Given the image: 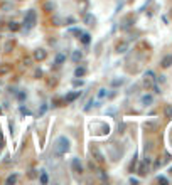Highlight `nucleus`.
Listing matches in <instances>:
<instances>
[{
    "instance_id": "obj_10",
    "label": "nucleus",
    "mask_w": 172,
    "mask_h": 185,
    "mask_svg": "<svg viewBox=\"0 0 172 185\" xmlns=\"http://www.w3.org/2000/svg\"><path fill=\"white\" fill-rule=\"evenodd\" d=\"M84 74H86V67H76V71H74L76 77H83Z\"/></svg>"
},
{
    "instance_id": "obj_4",
    "label": "nucleus",
    "mask_w": 172,
    "mask_h": 185,
    "mask_svg": "<svg viewBox=\"0 0 172 185\" xmlns=\"http://www.w3.org/2000/svg\"><path fill=\"white\" fill-rule=\"evenodd\" d=\"M140 103H142L143 106H150L153 103V96L152 94H143V96L140 98Z\"/></svg>"
},
{
    "instance_id": "obj_24",
    "label": "nucleus",
    "mask_w": 172,
    "mask_h": 185,
    "mask_svg": "<svg viewBox=\"0 0 172 185\" xmlns=\"http://www.w3.org/2000/svg\"><path fill=\"white\" fill-rule=\"evenodd\" d=\"M3 147V136H2V133H0V148Z\"/></svg>"
},
{
    "instance_id": "obj_3",
    "label": "nucleus",
    "mask_w": 172,
    "mask_h": 185,
    "mask_svg": "<svg viewBox=\"0 0 172 185\" xmlns=\"http://www.w3.org/2000/svg\"><path fill=\"white\" fill-rule=\"evenodd\" d=\"M79 96H81V91H73V92H69V94H66L64 101H66V103H73V101L78 99Z\"/></svg>"
},
{
    "instance_id": "obj_5",
    "label": "nucleus",
    "mask_w": 172,
    "mask_h": 185,
    "mask_svg": "<svg viewBox=\"0 0 172 185\" xmlns=\"http://www.w3.org/2000/svg\"><path fill=\"white\" fill-rule=\"evenodd\" d=\"M46 57H47V52H46L44 49H37V51L34 52V59H36V61H44Z\"/></svg>"
},
{
    "instance_id": "obj_7",
    "label": "nucleus",
    "mask_w": 172,
    "mask_h": 185,
    "mask_svg": "<svg viewBox=\"0 0 172 185\" xmlns=\"http://www.w3.org/2000/svg\"><path fill=\"white\" fill-rule=\"evenodd\" d=\"M160 66H162V67H171V66H172V54L165 56V57L162 59V62H160Z\"/></svg>"
},
{
    "instance_id": "obj_11",
    "label": "nucleus",
    "mask_w": 172,
    "mask_h": 185,
    "mask_svg": "<svg viewBox=\"0 0 172 185\" xmlns=\"http://www.w3.org/2000/svg\"><path fill=\"white\" fill-rule=\"evenodd\" d=\"M64 61H66V56L64 54H57L56 56V66H61Z\"/></svg>"
},
{
    "instance_id": "obj_2",
    "label": "nucleus",
    "mask_w": 172,
    "mask_h": 185,
    "mask_svg": "<svg viewBox=\"0 0 172 185\" xmlns=\"http://www.w3.org/2000/svg\"><path fill=\"white\" fill-rule=\"evenodd\" d=\"M36 22H37V14H36L34 9H31V10L25 14V17H24V27L29 30V29H32V27L36 25Z\"/></svg>"
},
{
    "instance_id": "obj_12",
    "label": "nucleus",
    "mask_w": 172,
    "mask_h": 185,
    "mask_svg": "<svg viewBox=\"0 0 172 185\" xmlns=\"http://www.w3.org/2000/svg\"><path fill=\"white\" fill-rule=\"evenodd\" d=\"M81 57H83V54H81L79 51H74V52H73V62H79Z\"/></svg>"
},
{
    "instance_id": "obj_16",
    "label": "nucleus",
    "mask_w": 172,
    "mask_h": 185,
    "mask_svg": "<svg viewBox=\"0 0 172 185\" xmlns=\"http://www.w3.org/2000/svg\"><path fill=\"white\" fill-rule=\"evenodd\" d=\"M106 94H108V92H106V89H100V91H98V98H100V99H103V98H106Z\"/></svg>"
},
{
    "instance_id": "obj_1",
    "label": "nucleus",
    "mask_w": 172,
    "mask_h": 185,
    "mask_svg": "<svg viewBox=\"0 0 172 185\" xmlns=\"http://www.w3.org/2000/svg\"><path fill=\"white\" fill-rule=\"evenodd\" d=\"M66 151H69V140L66 136H59L54 145V155L62 157V155H66Z\"/></svg>"
},
{
    "instance_id": "obj_20",
    "label": "nucleus",
    "mask_w": 172,
    "mask_h": 185,
    "mask_svg": "<svg viewBox=\"0 0 172 185\" xmlns=\"http://www.w3.org/2000/svg\"><path fill=\"white\" fill-rule=\"evenodd\" d=\"M86 22H88V25H93L91 22H95V17L93 15H86Z\"/></svg>"
},
{
    "instance_id": "obj_22",
    "label": "nucleus",
    "mask_w": 172,
    "mask_h": 185,
    "mask_svg": "<svg viewBox=\"0 0 172 185\" xmlns=\"http://www.w3.org/2000/svg\"><path fill=\"white\" fill-rule=\"evenodd\" d=\"M157 180H159V182H162V184H169V180H167L165 177H159Z\"/></svg>"
},
{
    "instance_id": "obj_6",
    "label": "nucleus",
    "mask_w": 172,
    "mask_h": 185,
    "mask_svg": "<svg viewBox=\"0 0 172 185\" xmlns=\"http://www.w3.org/2000/svg\"><path fill=\"white\" fill-rule=\"evenodd\" d=\"M73 170H74L76 173H81V172H83V165H81L79 158H73Z\"/></svg>"
},
{
    "instance_id": "obj_23",
    "label": "nucleus",
    "mask_w": 172,
    "mask_h": 185,
    "mask_svg": "<svg viewBox=\"0 0 172 185\" xmlns=\"http://www.w3.org/2000/svg\"><path fill=\"white\" fill-rule=\"evenodd\" d=\"M20 111H22V114H31V111L25 110V108H20Z\"/></svg>"
},
{
    "instance_id": "obj_17",
    "label": "nucleus",
    "mask_w": 172,
    "mask_h": 185,
    "mask_svg": "<svg viewBox=\"0 0 172 185\" xmlns=\"http://www.w3.org/2000/svg\"><path fill=\"white\" fill-rule=\"evenodd\" d=\"M15 182H17V175H10L7 178V184H15Z\"/></svg>"
},
{
    "instance_id": "obj_19",
    "label": "nucleus",
    "mask_w": 172,
    "mask_h": 185,
    "mask_svg": "<svg viewBox=\"0 0 172 185\" xmlns=\"http://www.w3.org/2000/svg\"><path fill=\"white\" fill-rule=\"evenodd\" d=\"M116 49H118V52H125V49H127V44L123 42V44H120V46H118Z\"/></svg>"
},
{
    "instance_id": "obj_13",
    "label": "nucleus",
    "mask_w": 172,
    "mask_h": 185,
    "mask_svg": "<svg viewBox=\"0 0 172 185\" xmlns=\"http://www.w3.org/2000/svg\"><path fill=\"white\" fill-rule=\"evenodd\" d=\"M9 29H10L12 32H17V30L20 29V25L17 24V22H10V24H9Z\"/></svg>"
},
{
    "instance_id": "obj_15",
    "label": "nucleus",
    "mask_w": 172,
    "mask_h": 185,
    "mask_svg": "<svg viewBox=\"0 0 172 185\" xmlns=\"http://www.w3.org/2000/svg\"><path fill=\"white\" fill-rule=\"evenodd\" d=\"M164 111H165V116H167L169 120H172V106H171V104H167Z\"/></svg>"
},
{
    "instance_id": "obj_8",
    "label": "nucleus",
    "mask_w": 172,
    "mask_h": 185,
    "mask_svg": "<svg viewBox=\"0 0 172 185\" xmlns=\"http://www.w3.org/2000/svg\"><path fill=\"white\" fill-rule=\"evenodd\" d=\"M12 71V66L10 64H0V76H5Z\"/></svg>"
},
{
    "instance_id": "obj_18",
    "label": "nucleus",
    "mask_w": 172,
    "mask_h": 185,
    "mask_svg": "<svg viewBox=\"0 0 172 185\" xmlns=\"http://www.w3.org/2000/svg\"><path fill=\"white\" fill-rule=\"evenodd\" d=\"M17 98H19V101H24V99H25V98H27V92L20 91L19 94H17Z\"/></svg>"
},
{
    "instance_id": "obj_9",
    "label": "nucleus",
    "mask_w": 172,
    "mask_h": 185,
    "mask_svg": "<svg viewBox=\"0 0 172 185\" xmlns=\"http://www.w3.org/2000/svg\"><path fill=\"white\" fill-rule=\"evenodd\" d=\"M39 182H41V184H47V182H49V177H47V173H46V172H41V175H39Z\"/></svg>"
},
{
    "instance_id": "obj_21",
    "label": "nucleus",
    "mask_w": 172,
    "mask_h": 185,
    "mask_svg": "<svg viewBox=\"0 0 172 185\" xmlns=\"http://www.w3.org/2000/svg\"><path fill=\"white\" fill-rule=\"evenodd\" d=\"M12 47H14V42H7V44H5V51H7V52H9Z\"/></svg>"
},
{
    "instance_id": "obj_25",
    "label": "nucleus",
    "mask_w": 172,
    "mask_h": 185,
    "mask_svg": "<svg viewBox=\"0 0 172 185\" xmlns=\"http://www.w3.org/2000/svg\"><path fill=\"white\" fill-rule=\"evenodd\" d=\"M0 113H2V110H0Z\"/></svg>"
},
{
    "instance_id": "obj_14",
    "label": "nucleus",
    "mask_w": 172,
    "mask_h": 185,
    "mask_svg": "<svg viewBox=\"0 0 172 185\" xmlns=\"http://www.w3.org/2000/svg\"><path fill=\"white\" fill-rule=\"evenodd\" d=\"M90 40H91L90 34H83V32H81V42H83V44H90Z\"/></svg>"
}]
</instances>
